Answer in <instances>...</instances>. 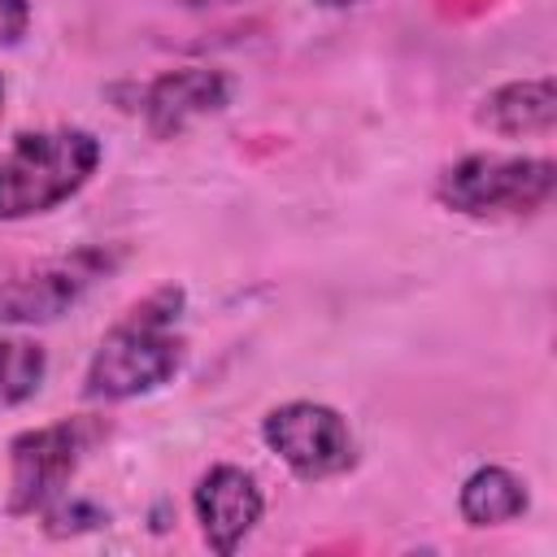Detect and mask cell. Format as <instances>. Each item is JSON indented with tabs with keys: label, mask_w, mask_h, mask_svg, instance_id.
Segmentation results:
<instances>
[{
	"label": "cell",
	"mask_w": 557,
	"mask_h": 557,
	"mask_svg": "<svg viewBox=\"0 0 557 557\" xmlns=\"http://www.w3.org/2000/svg\"><path fill=\"white\" fill-rule=\"evenodd\" d=\"M183 309H187V292L174 283L131 305L91 352L83 374V396L113 405V400H135L165 387L187 357V339L178 331Z\"/></svg>",
	"instance_id": "6da1fadb"
},
{
	"label": "cell",
	"mask_w": 557,
	"mask_h": 557,
	"mask_svg": "<svg viewBox=\"0 0 557 557\" xmlns=\"http://www.w3.org/2000/svg\"><path fill=\"white\" fill-rule=\"evenodd\" d=\"M100 157V139L83 126L22 131L0 152V222H22L65 205L91 183Z\"/></svg>",
	"instance_id": "7a4b0ae2"
},
{
	"label": "cell",
	"mask_w": 557,
	"mask_h": 557,
	"mask_svg": "<svg viewBox=\"0 0 557 557\" xmlns=\"http://www.w3.org/2000/svg\"><path fill=\"white\" fill-rule=\"evenodd\" d=\"M557 165L548 157L470 152L440 170L435 200L461 218H527L553 200Z\"/></svg>",
	"instance_id": "3957f363"
},
{
	"label": "cell",
	"mask_w": 557,
	"mask_h": 557,
	"mask_svg": "<svg viewBox=\"0 0 557 557\" xmlns=\"http://www.w3.org/2000/svg\"><path fill=\"white\" fill-rule=\"evenodd\" d=\"M104 440H109V422L96 413H78V418L17 431L9 440V500H4V509L13 518L44 513L61 492H70V479Z\"/></svg>",
	"instance_id": "277c9868"
},
{
	"label": "cell",
	"mask_w": 557,
	"mask_h": 557,
	"mask_svg": "<svg viewBox=\"0 0 557 557\" xmlns=\"http://www.w3.org/2000/svg\"><path fill=\"white\" fill-rule=\"evenodd\" d=\"M113 265V248L87 244L48 261H22L0 270V326H30L70 313Z\"/></svg>",
	"instance_id": "5b68a950"
},
{
	"label": "cell",
	"mask_w": 557,
	"mask_h": 557,
	"mask_svg": "<svg viewBox=\"0 0 557 557\" xmlns=\"http://www.w3.org/2000/svg\"><path fill=\"white\" fill-rule=\"evenodd\" d=\"M265 448L305 483L348 474L357 466V435L339 409L322 400H287L261 418Z\"/></svg>",
	"instance_id": "8992f818"
},
{
	"label": "cell",
	"mask_w": 557,
	"mask_h": 557,
	"mask_svg": "<svg viewBox=\"0 0 557 557\" xmlns=\"http://www.w3.org/2000/svg\"><path fill=\"white\" fill-rule=\"evenodd\" d=\"M191 509H196L205 544L218 557H231L252 535V527L261 522L265 496H261L257 479L244 466H226L222 461V466H209L200 474V483L191 492Z\"/></svg>",
	"instance_id": "52a82bcc"
},
{
	"label": "cell",
	"mask_w": 557,
	"mask_h": 557,
	"mask_svg": "<svg viewBox=\"0 0 557 557\" xmlns=\"http://www.w3.org/2000/svg\"><path fill=\"white\" fill-rule=\"evenodd\" d=\"M231 100V78L213 65H183V70H165L161 78H152L139 91V113L152 139H174L183 135L191 122L222 113Z\"/></svg>",
	"instance_id": "ba28073f"
},
{
	"label": "cell",
	"mask_w": 557,
	"mask_h": 557,
	"mask_svg": "<svg viewBox=\"0 0 557 557\" xmlns=\"http://www.w3.org/2000/svg\"><path fill=\"white\" fill-rule=\"evenodd\" d=\"M479 126L513 139V135H548L557 122V87L553 78H518L487 91L474 109Z\"/></svg>",
	"instance_id": "9c48e42d"
},
{
	"label": "cell",
	"mask_w": 557,
	"mask_h": 557,
	"mask_svg": "<svg viewBox=\"0 0 557 557\" xmlns=\"http://www.w3.org/2000/svg\"><path fill=\"white\" fill-rule=\"evenodd\" d=\"M457 509H461L466 527H505V522H518L531 509V496H527V483L513 470H505V466H479L461 483Z\"/></svg>",
	"instance_id": "30bf717a"
},
{
	"label": "cell",
	"mask_w": 557,
	"mask_h": 557,
	"mask_svg": "<svg viewBox=\"0 0 557 557\" xmlns=\"http://www.w3.org/2000/svg\"><path fill=\"white\" fill-rule=\"evenodd\" d=\"M48 374V352L35 339L22 335H0V405H22L39 392Z\"/></svg>",
	"instance_id": "8fae6325"
},
{
	"label": "cell",
	"mask_w": 557,
	"mask_h": 557,
	"mask_svg": "<svg viewBox=\"0 0 557 557\" xmlns=\"http://www.w3.org/2000/svg\"><path fill=\"white\" fill-rule=\"evenodd\" d=\"M39 518H44L48 535H78V531H96V527L109 522V513L100 505H91L83 496H70V492H61Z\"/></svg>",
	"instance_id": "7c38bea8"
},
{
	"label": "cell",
	"mask_w": 557,
	"mask_h": 557,
	"mask_svg": "<svg viewBox=\"0 0 557 557\" xmlns=\"http://www.w3.org/2000/svg\"><path fill=\"white\" fill-rule=\"evenodd\" d=\"M30 30V0H0V48L22 44Z\"/></svg>",
	"instance_id": "4fadbf2b"
},
{
	"label": "cell",
	"mask_w": 557,
	"mask_h": 557,
	"mask_svg": "<svg viewBox=\"0 0 557 557\" xmlns=\"http://www.w3.org/2000/svg\"><path fill=\"white\" fill-rule=\"evenodd\" d=\"M313 4H322V9H348V4H357V0H313Z\"/></svg>",
	"instance_id": "5bb4252c"
},
{
	"label": "cell",
	"mask_w": 557,
	"mask_h": 557,
	"mask_svg": "<svg viewBox=\"0 0 557 557\" xmlns=\"http://www.w3.org/2000/svg\"><path fill=\"white\" fill-rule=\"evenodd\" d=\"M0 117H4V78H0Z\"/></svg>",
	"instance_id": "9a60e30c"
},
{
	"label": "cell",
	"mask_w": 557,
	"mask_h": 557,
	"mask_svg": "<svg viewBox=\"0 0 557 557\" xmlns=\"http://www.w3.org/2000/svg\"><path fill=\"white\" fill-rule=\"evenodd\" d=\"M183 4H213V0H183Z\"/></svg>",
	"instance_id": "2e32d148"
}]
</instances>
